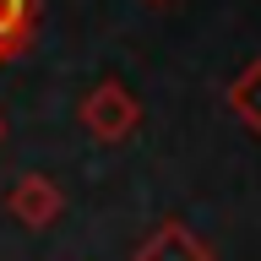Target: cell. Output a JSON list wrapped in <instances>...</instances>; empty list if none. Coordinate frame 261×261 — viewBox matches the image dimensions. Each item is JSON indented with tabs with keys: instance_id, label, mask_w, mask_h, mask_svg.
Instances as JSON below:
<instances>
[{
	"instance_id": "1",
	"label": "cell",
	"mask_w": 261,
	"mask_h": 261,
	"mask_svg": "<svg viewBox=\"0 0 261 261\" xmlns=\"http://www.w3.org/2000/svg\"><path fill=\"white\" fill-rule=\"evenodd\" d=\"M76 120H82V130H87L98 147H125L130 136L142 130V98L130 93L120 76H103V82H93V87L82 93Z\"/></svg>"
},
{
	"instance_id": "2",
	"label": "cell",
	"mask_w": 261,
	"mask_h": 261,
	"mask_svg": "<svg viewBox=\"0 0 261 261\" xmlns=\"http://www.w3.org/2000/svg\"><path fill=\"white\" fill-rule=\"evenodd\" d=\"M60 212H65V191L55 185L49 174H16L11 179V191H6V218L22 228H33V234H44V228L60 223Z\"/></svg>"
},
{
	"instance_id": "3",
	"label": "cell",
	"mask_w": 261,
	"mask_h": 261,
	"mask_svg": "<svg viewBox=\"0 0 261 261\" xmlns=\"http://www.w3.org/2000/svg\"><path fill=\"white\" fill-rule=\"evenodd\" d=\"M130 261H218V250H212L196 228H185L179 218H163V223H152L142 240H136Z\"/></svg>"
},
{
	"instance_id": "4",
	"label": "cell",
	"mask_w": 261,
	"mask_h": 261,
	"mask_svg": "<svg viewBox=\"0 0 261 261\" xmlns=\"http://www.w3.org/2000/svg\"><path fill=\"white\" fill-rule=\"evenodd\" d=\"M228 109H234V120H240L250 136H261V55L234 76V87H228Z\"/></svg>"
},
{
	"instance_id": "5",
	"label": "cell",
	"mask_w": 261,
	"mask_h": 261,
	"mask_svg": "<svg viewBox=\"0 0 261 261\" xmlns=\"http://www.w3.org/2000/svg\"><path fill=\"white\" fill-rule=\"evenodd\" d=\"M33 16H38V0H0V44L11 49H28L33 38Z\"/></svg>"
},
{
	"instance_id": "6",
	"label": "cell",
	"mask_w": 261,
	"mask_h": 261,
	"mask_svg": "<svg viewBox=\"0 0 261 261\" xmlns=\"http://www.w3.org/2000/svg\"><path fill=\"white\" fill-rule=\"evenodd\" d=\"M0 60H11V49H6V44H0Z\"/></svg>"
},
{
	"instance_id": "7",
	"label": "cell",
	"mask_w": 261,
	"mask_h": 261,
	"mask_svg": "<svg viewBox=\"0 0 261 261\" xmlns=\"http://www.w3.org/2000/svg\"><path fill=\"white\" fill-rule=\"evenodd\" d=\"M0 136H6V120H0Z\"/></svg>"
},
{
	"instance_id": "8",
	"label": "cell",
	"mask_w": 261,
	"mask_h": 261,
	"mask_svg": "<svg viewBox=\"0 0 261 261\" xmlns=\"http://www.w3.org/2000/svg\"><path fill=\"white\" fill-rule=\"evenodd\" d=\"M147 6H163V0H147Z\"/></svg>"
}]
</instances>
